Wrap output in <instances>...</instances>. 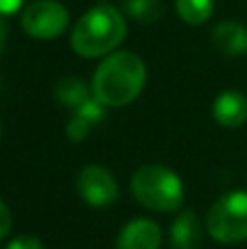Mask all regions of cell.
<instances>
[{
	"instance_id": "1",
	"label": "cell",
	"mask_w": 247,
	"mask_h": 249,
	"mask_svg": "<svg viewBox=\"0 0 247 249\" xmlns=\"http://www.w3.org/2000/svg\"><path fill=\"white\" fill-rule=\"evenodd\" d=\"M147 66L136 53L114 51L99 64L92 77V96L105 107H125L142 94Z\"/></svg>"
},
{
	"instance_id": "2",
	"label": "cell",
	"mask_w": 247,
	"mask_h": 249,
	"mask_svg": "<svg viewBox=\"0 0 247 249\" xmlns=\"http://www.w3.org/2000/svg\"><path fill=\"white\" fill-rule=\"evenodd\" d=\"M127 37V22L121 9L109 2H99L88 9L70 33V46L79 57L99 59L116 51Z\"/></svg>"
},
{
	"instance_id": "3",
	"label": "cell",
	"mask_w": 247,
	"mask_h": 249,
	"mask_svg": "<svg viewBox=\"0 0 247 249\" xmlns=\"http://www.w3.org/2000/svg\"><path fill=\"white\" fill-rule=\"evenodd\" d=\"M131 195L151 212H175L184 203V181L162 164H144L131 175Z\"/></svg>"
},
{
	"instance_id": "4",
	"label": "cell",
	"mask_w": 247,
	"mask_h": 249,
	"mask_svg": "<svg viewBox=\"0 0 247 249\" xmlns=\"http://www.w3.org/2000/svg\"><path fill=\"white\" fill-rule=\"evenodd\" d=\"M206 230L217 243L236 245L247 241V193L230 190L221 195L206 214Z\"/></svg>"
},
{
	"instance_id": "5",
	"label": "cell",
	"mask_w": 247,
	"mask_h": 249,
	"mask_svg": "<svg viewBox=\"0 0 247 249\" xmlns=\"http://www.w3.org/2000/svg\"><path fill=\"white\" fill-rule=\"evenodd\" d=\"M70 24L68 9L57 0H35L22 13V29L35 39H57Z\"/></svg>"
},
{
	"instance_id": "6",
	"label": "cell",
	"mask_w": 247,
	"mask_h": 249,
	"mask_svg": "<svg viewBox=\"0 0 247 249\" xmlns=\"http://www.w3.org/2000/svg\"><path fill=\"white\" fill-rule=\"evenodd\" d=\"M79 197L92 208H107L118 199V181L101 164H88L77 177Z\"/></svg>"
},
{
	"instance_id": "7",
	"label": "cell",
	"mask_w": 247,
	"mask_h": 249,
	"mask_svg": "<svg viewBox=\"0 0 247 249\" xmlns=\"http://www.w3.org/2000/svg\"><path fill=\"white\" fill-rule=\"evenodd\" d=\"M162 230L151 219H134L121 230L116 249H160Z\"/></svg>"
},
{
	"instance_id": "8",
	"label": "cell",
	"mask_w": 247,
	"mask_h": 249,
	"mask_svg": "<svg viewBox=\"0 0 247 249\" xmlns=\"http://www.w3.org/2000/svg\"><path fill=\"white\" fill-rule=\"evenodd\" d=\"M212 116L221 127L239 129L247 123V96L239 90H223L212 103Z\"/></svg>"
},
{
	"instance_id": "9",
	"label": "cell",
	"mask_w": 247,
	"mask_h": 249,
	"mask_svg": "<svg viewBox=\"0 0 247 249\" xmlns=\"http://www.w3.org/2000/svg\"><path fill=\"white\" fill-rule=\"evenodd\" d=\"M212 46L226 57L247 55V29L239 22H219L210 33Z\"/></svg>"
},
{
	"instance_id": "10",
	"label": "cell",
	"mask_w": 247,
	"mask_h": 249,
	"mask_svg": "<svg viewBox=\"0 0 247 249\" xmlns=\"http://www.w3.org/2000/svg\"><path fill=\"white\" fill-rule=\"evenodd\" d=\"M105 114V105L92 96L88 99L83 105H79L77 109H72V116H70L68 124H66V136L74 142H81L83 138H88V133L103 121Z\"/></svg>"
},
{
	"instance_id": "11",
	"label": "cell",
	"mask_w": 247,
	"mask_h": 249,
	"mask_svg": "<svg viewBox=\"0 0 247 249\" xmlns=\"http://www.w3.org/2000/svg\"><path fill=\"white\" fill-rule=\"evenodd\" d=\"M201 234H204V228L197 212L184 210L171 223L169 243L173 249H197L201 243Z\"/></svg>"
},
{
	"instance_id": "12",
	"label": "cell",
	"mask_w": 247,
	"mask_h": 249,
	"mask_svg": "<svg viewBox=\"0 0 247 249\" xmlns=\"http://www.w3.org/2000/svg\"><path fill=\"white\" fill-rule=\"evenodd\" d=\"M90 94H92V88H88V83L79 77H64L55 86V99L64 107H70V109H77L88 99H92Z\"/></svg>"
},
{
	"instance_id": "13",
	"label": "cell",
	"mask_w": 247,
	"mask_h": 249,
	"mask_svg": "<svg viewBox=\"0 0 247 249\" xmlns=\"http://www.w3.org/2000/svg\"><path fill=\"white\" fill-rule=\"evenodd\" d=\"M123 13L138 24H153L164 16L162 0H123Z\"/></svg>"
},
{
	"instance_id": "14",
	"label": "cell",
	"mask_w": 247,
	"mask_h": 249,
	"mask_svg": "<svg viewBox=\"0 0 247 249\" xmlns=\"http://www.w3.org/2000/svg\"><path fill=\"white\" fill-rule=\"evenodd\" d=\"M175 11L186 24L199 26L210 20L214 11V0H175Z\"/></svg>"
},
{
	"instance_id": "15",
	"label": "cell",
	"mask_w": 247,
	"mask_h": 249,
	"mask_svg": "<svg viewBox=\"0 0 247 249\" xmlns=\"http://www.w3.org/2000/svg\"><path fill=\"white\" fill-rule=\"evenodd\" d=\"M4 249H44V243L33 234H20V236L11 238Z\"/></svg>"
},
{
	"instance_id": "16",
	"label": "cell",
	"mask_w": 247,
	"mask_h": 249,
	"mask_svg": "<svg viewBox=\"0 0 247 249\" xmlns=\"http://www.w3.org/2000/svg\"><path fill=\"white\" fill-rule=\"evenodd\" d=\"M11 225H13L11 210H9L7 203L0 199V241L9 236V232H11Z\"/></svg>"
},
{
	"instance_id": "17",
	"label": "cell",
	"mask_w": 247,
	"mask_h": 249,
	"mask_svg": "<svg viewBox=\"0 0 247 249\" xmlns=\"http://www.w3.org/2000/svg\"><path fill=\"white\" fill-rule=\"evenodd\" d=\"M24 2L26 0H0V16H13L16 11H20Z\"/></svg>"
},
{
	"instance_id": "18",
	"label": "cell",
	"mask_w": 247,
	"mask_h": 249,
	"mask_svg": "<svg viewBox=\"0 0 247 249\" xmlns=\"http://www.w3.org/2000/svg\"><path fill=\"white\" fill-rule=\"evenodd\" d=\"M7 35H9V29H7V24H4L2 16H0V53L4 51V44H7Z\"/></svg>"
}]
</instances>
